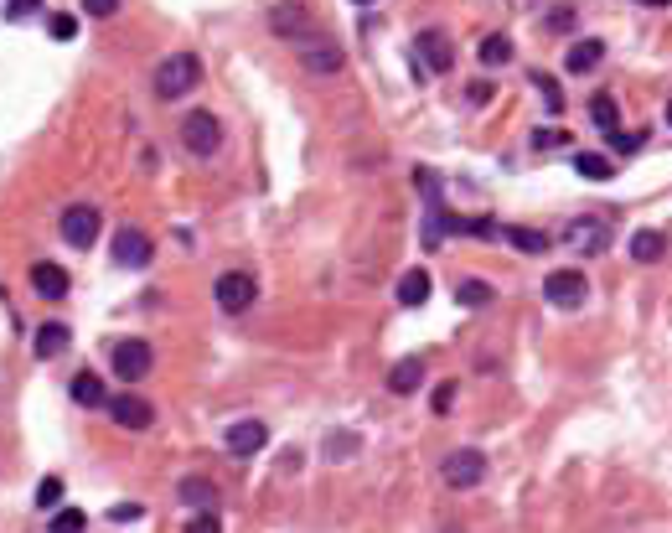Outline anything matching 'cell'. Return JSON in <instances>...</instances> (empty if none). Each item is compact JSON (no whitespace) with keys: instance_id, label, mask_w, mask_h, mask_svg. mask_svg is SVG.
<instances>
[{"instance_id":"1","label":"cell","mask_w":672,"mask_h":533,"mask_svg":"<svg viewBox=\"0 0 672 533\" xmlns=\"http://www.w3.org/2000/svg\"><path fill=\"white\" fill-rule=\"evenodd\" d=\"M202 83V57L197 52H171L156 63V94L161 99H187Z\"/></svg>"},{"instance_id":"2","label":"cell","mask_w":672,"mask_h":533,"mask_svg":"<svg viewBox=\"0 0 672 533\" xmlns=\"http://www.w3.org/2000/svg\"><path fill=\"white\" fill-rule=\"evenodd\" d=\"M440 477H445V487H455V492L481 487V482H486V456H481L476 446L450 451V456H445V466H440Z\"/></svg>"},{"instance_id":"3","label":"cell","mask_w":672,"mask_h":533,"mask_svg":"<svg viewBox=\"0 0 672 533\" xmlns=\"http://www.w3.org/2000/svg\"><path fill=\"white\" fill-rule=\"evenodd\" d=\"M181 145H187L192 156H212L223 145V125H218V114H207V109H197V114H187L181 120Z\"/></svg>"},{"instance_id":"4","label":"cell","mask_w":672,"mask_h":533,"mask_svg":"<svg viewBox=\"0 0 672 533\" xmlns=\"http://www.w3.org/2000/svg\"><path fill=\"white\" fill-rule=\"evenodd\" d=\"M109 363H114V378L135 383V378H145V373H150V363H156V352H150V342H145V337H125V342H114Z\"/></svg>"},{"instance_id":"5","label":"cell","mask_w":672,"mask_h":533,"mask_svg":"<svg viewBox=\"0 0 672 533\" xmlns=\"http://www.w3.org/2000/svg\"><path fill=\"white\" fill-rule=\"evenodd\" d=\"M543 295L559 311H579V306H585V295H590V280L579 275V270H554V275L543 280Z\"/></svg>"},{"instance_id":"6","label":"cell","mask_w":672,"mask_h":533,"mask_svg":"<svg viewBox=\"0 0 672 533\" xmlns=\"http://www.w3.org/2000/svg\"><path fill=\"white\" fill-rule=\"evenodd\" d=\"M212 295H218V306H223L228 316H238V311H249V306H254L259 285H254V275H243V270H228V275H218V285H212Z\"/></svg>"},{"instance_id":"7","label":"cell","mask_w":672,"mask_h":533,"mask_svg":"<svg viewBox=\"0 0 672 533\" xmlns=\"http://www.w3.org/2000/svg\"><path fill=\"white\" fill-rule=\"evenodd\" d=\"M150 259H156V244H150L140 228H119L114 233V264L119 270H145Z\"/></svg>"},{"instance_id":"8","label":"cell","mask_w":672,"mask_h":533,"mask_svg":"<svg viewBox=\"0 0 672 533\" xmlns=\"http://www.w3.org/2000/svg\"><path fill=\"white\" fill-rule=\"evenodd\" d=\"M99 228H104V218H99V207H68L63 213V239L73 244V249H94V239H99Z\"/></svg>"},{"instance_id":"9","label":"cell","mask_w":672,"mask_h":533,"mask_svg":"<svg viewBox=\"0 0 672 533\" xmlns=\"http://www.w3.org/2000/svg\"><path fill=\"white\" fill-rule=\"evenodd\" d=\"M269 26H274L280 37H290V42H311V37H316V26H311V16H305L300 0H280V6L269 11Z\"/></svg>"},{"instance_id":"10","label":"cell","mask_w":672,"mask_h":533,"mask_svg":"<svg viewBox=\"0 0 672 533\" xmlns=\"http://www.w3.org/2000/svg\"><path fill=\"white\" fill-rule=\"evenodd\" d=\"M564 239L574 244V254H605L610 223H605V218H574V223L564 228Z\"/></svg>"},{"instance_id":"11","label":"cell","mask_w":672,"mask_h":533,"mask_svg":"<svg viewBox=\"0 0 672 533\" xmlns=\"http://www.w3.org/2000/svg\"><path fill=\"white\" fill-rule=\"evenodd\" d=\"M104 409L114 414V425H125V430H150V420H156L150 399H140V394H119V399H109Z\"/></svg>"},{"instance_id":"12","label":"cell","mask_w":672,"mask_h":533,"mask_svg":"<svg viewBox=\"0 0 672 533\" xmlns=\"http://www.w3.org/2000/svg\"><path fill=\"white\" fill-rule=\"evenodd\" d=\"M223 440H228L233 456H259L269 446V430H264V420H233Z\"/></svg>"},{"instance_id":"13","label":"cell","mask_w":672,"mask_h":533,"mask_svg":"<svg viewBox=\"0 0 672 533\" xmlns=\"http://www.w3.org/2000/svg\"><path fill=\"white\" fill-rule=\"evenodd\" d=\"M419 63L430 68V73H450V63H455V52H450V42H445V32L440 26H430V32H419Z\"/></svg>"},{"instance_id":"14","label":"cell","mask_w":672,"mask_h":533,"mask_svg":"<svg viewBox=\"0 0 672 533\" xmlns=\"http://www.w3.org/2000/svg\"><path fill=\"white\" fill-rule=\"evenodd\" d=\"M68 270H63V264H32V290L42 295V301H63V295H68Z\"/></svg>"},{"instance_id":"15","label":"cell","mask_w":672,"mask_h":533,"mask_svg":"<svg viewBox=\"0 0 672 533\" xmlns=\"http://www.w3.org/2000/svg\"><path fill=\"white\" fill-rule=\"evenodd\" d=\"M600 63H605V42H600V37H579V42L564 52V68H569L574 78H579V73H595Z\"/></svg>"},{"instance_id":"16","label":"cell","mask_w":672,"mask_h":533,"mask_svg":"<svg viewBox=\"0 0 672 533\" xmlns=\"http://www.w3.org/2000/svg\"><path fill=\"white\" fill-rule=\"evenodd\" d=\"M300 63L311 68V73H342V47H331V42H305L300 47Z\"/></svg>"},{"instance_id":"17","label":"cell","mask_w":672,"mask_h":533,"mask_svg":"<svg viewBox=\"0 0 672 533\" xmlns=\"http://www.w3.org/2000/svg\"><path fill=\"white\" fill-rule=\"evenodd\" d=\"M68 342H73V332L63 327V321H47V327L37 332V342H32V352L42 363H52V358H63V352H68Z\"/></svg>"},{"instance_id":"18","label":"cell","mask_w":672,"mask_h":533,"mask_svg":"<svg viewBox=\"0 0 672 533\" xmlns=\"http://www.w3.org/2000/svg\"><path fill=\"white\" fill-rule=\"evenodd\" d=\"M73 399H78L83 409H99V404H109V389H104V378H99L94 368L73 373Z\"/></svg>"},{"instance_id":"19","label":"cell","mask_w":672,"mask_h":533,"mask_svg":"<svg viewBox=\"0 0 672 533\" xmlns=\"http://www.w3.org/2000/svg\"><path fill=\"white\" fill-rule=\"evenodd\" d=\"M388 389H393V394H419V389H424V363H419V358L393 363V373H388Z\"/></svg>"},{"instance_id":"20","label":"cell","mask_w":672,"mask_h":533,"mask_svg":"<svg viewBox=\"0 0 672 533\" xmlns=\"http://www.w3.org/2000/svg\"><path fill=\"white\" fill-rule=\"evenodd\" d=\"M631 254H636L641 264H657V259L667 254V239H662L657 228H636V233H631Z\"/></svg>"},{"instance_id":"21","label":"cell","mask_w":672,"mask_h":533,"mask_svg":"<svg viewBox=\"0 0 672 533\" xmlns=\"http://www.w3.org/2000/svg\"><path fill=\"white\" fill-rule=\"evenodd\" d=\"M399 301H404V306H424V301H430V270H419V264H414V270H404Z\"/></svg>"},{"instance_id":"22","label":"cell","mask_w":672,"mask_h":533,"mask_svg":"<svg viewBox=\"0 0 672 533\" xmlns=\"http://www.w3.org/2000/svg\"><path fill=\"white\" fill-rule=\"evenodd\" d=\"M590 120H595L600 135L621 130V109H616V99H610V94H595V99H590Z\"/></svg>"},{"instance_id":"23","label":"cell","mask_w":672,"mask_h":533,"mask_svg":"<svg viewBox=\"0 0 672 533\" xmlns=\"http://www.w3.org/2000/svg\"><path fill=\"white\" fill-rule=\"evenodd\" d=\"M176 492H181V502H187V508H212V502H218V487H212L207 477H187Z\"/></svg>"},{"instance_id":"24","label":"cell","mask_w":672,"mask_h":533,"mask_svg":"<svg viewBox=\"0 0 672 533\" xmlns=\"http://www.w3.org/2000/svg\"><path fill=\"white\" fill-rule=\"evenodd\" d=\"M574 171L585 176V182H605V176L616 171V166H610L605 156H595V151H574Z\"/></svg>"},{"instance_id":"25","label":"cell","mask_w":672,"mask_h":533,"mask_svg":"<svg viewBox=\"0 0 672 533\" xmlns=\"http://www.w3.org/2000/svg\"><path fill=\"white\" fill-rule=\"evenodd\" d=\"M507 244L523 249V254H548V233H538V228H507Z\"/></svg>"},{"instance_id":"26","label":"cell","mask_w":672,"mask_h":533,"mask_svg":"<svg viewBox=\"0 0 672 533\" xmlns=\"http://www.w3.org/2000/svg\"><path fill=\"white\" fill-rule=\"evenodd\" d=\"M476 57H481L486 68H502L507 57H512V42H507V37H486V42L476 47Z\"/></svg>"},{"instance_id":"27","label":"cell","mask_w":672,"mask_h":533,"mask_svg":"<svg viewBox=\"0 0 672 533\" xmlns=\"http://www.w3.org/2000/svg\"><path fill=\"white\" fill-rule=\"evenodd\" d=\"M533 88L543 94V104H548V114H559L564 109V94H559V83L548 78V73H533Z\"/></svg>"},{"instance_id":"28","label":"cell","mask_w":672,"mask_h":533,"mask_svg":"<svg viewBox=\"0 0 672 533\" xmlns=\"http://www.w3.org/2000/svg\"><path fill=\"white\" fill-rule=\"evenodd\" d=\"M492 295H497V290L486 285V280H466V285H461V306H486Z\"/></svg>"},{"instance_id":"29","label":"cell","mask_w":672,"mask_h":533,"mask_svg":"<svg viewBox=\"0 0 672 533\" xmlns=\"http://www.w3.org/2000/svg\"><path fill=\"white\" fill-rule=\"evenodd\" d=\"M63 502V477H42V487H37V508L47 513V508H57Z\"/></svg>"},{"instance_id":"30","label":"cell","mask_w":672,"mask_h":533,"mask_svg":"<svg viewBox=\"0 0 672 533\" xmlns=\"http://www.w3.org/2000/svg\"><path fill=\"white\" fill-rule=\"evenodd\" d=\"M83 523H88V518H83L78 508H57V513H52V528H57V533H78Z\"/></svg>"},{"instance_id":"31","label":"cell","mask_w":672,"mask_h":533,"mask_svg":"<svg viewBox=\"0 0 672 533\" xmlns=\"http://www.w3.org/2000/svg\"><path fill=\"white\" fill-rule=\"evenodd\" d=\"M42 11V0H6V21H32Z\"/></svg>"},{"instance_id":"32","label":"cell","mask_w":672,"mask_h":533,"mask_svg":"<svg viewBox=\"0 0 672 533\" xmlns=\"http://www.w3.org/2000/svg\"><path fill=\"white\" fill-rule=\"evenodd\" d=\"M47 32H52L57 42H73V37H78V21H73V16H52Z\"/></svg>"},{"instance_id":"33","label":"cell","mask_w":672,"mask_h":533,"mask_svg":"<svg viewBox=\"0 0 672 533\" xmlns=\"http://www.w3.org/2000/svg\"><path fill=\"white\" fill-rule=\"evenodd\" d=\"M569 135L564 130H533V151H554V145H564Z\"/></svg>"},{"instance_id":"34","label":"cell","mask_w":672,"mask_h":533,"mask_svg":"<svg viewBox=\"0 0 672 533\" xmlns=\"http://www.w3.org/2000/svg\"><path fill=\"white\" fill-rule=\"evenodd\" d=\"M145 513H140V502H119V508L109 513V523H140Z\"/></svg>"},{"instance_id":"35","label":"cell","mask_w":672,"mask_h":533,"mask_svg":"<svg viewBox=\"0 0 672 533\" xmlns=\"http://www.w3.org/2000/svg\"><path fill=\"white\" fill-rule=\"evenodd\" d=\"M83 11L104 21V16H114V11H119V0H83Z\"/></svg>"},{"instance_id":"36","label":"cell","mask_w":672,"mask_h":533,"mask_svg":"<svg viewBox=\"0 0 672 533\" xmlns=\"http://www.w3.org/2000/svg\"><path fill=\"white\" fill-rule=\"evenodd\" d=\"M419 192L430 197V202H440V176L435 171H419Z\"/></svg>"},{"instance_id":"37","label":"cell","mask_w":672,"mask_h":533,"mask_svg":"<svg viewBox=\"0 0 672 533\" xmlns=\"http://www.w3.org/2000/svg\"><path fill=\"white\" fill-rule=\"evenodd\" d=\"M450 404H455V383H440L435 389V414H450Z\"/></svg>"},{"instance_id":"38","label":"cell","mask_w":672,"mask_h":533,"mask_svg":"<svg viewBox=\"0 0 672 533\" xmlns=\"http://www.w3.org/2000/svg\"><path fill=\"white\" fill-rule=\"evenodd\" d=\"M326 446H331V456H352V451H357V440H352V435H331Z\"/></svg>"},{"instance_id":"39","label":"cell","mask_w":672,"mask_h":533,"mask_svg":"<svg viewBox=\"0 0 672 533\" xmlns=\"http://www.w3.org/2000/svg\"><path fill=\"white\" fill-rule=\"evenodd\" d=\"M548 26H554V32H569V26H574V11H554V16H548Z\"/></svg>"},{"instance_id":"40","label":"cell","mask_w":672,"mask_h":533,"mask_svg":"<svg viewBox=\"0 0 672 533\" xmlns=\"http://www.w3.org/2000/svg\"><path fill=\"white\" fill-rule=\"evenodd\" d=\"M641 6H647V11H662V6H667V0H641Z\"/></svg>"},{"instance_id":"41","label":"cell","mask_w":672,"mask_h":533,"mask_svg":"<svg viewBox=\"0 0 672 533\" xmlns=\"http://www.w3.org/2000/svg\"><path fill=\"white\" fill-rule=\"evenodd\" d=\"M667 125H672V99H667Z\"/></svg>"},{"instance_id":"42","label":"cell","mask_w":672,"mask_h":533,"mask_svg":"<svg viewBox=\"0 0 672 533\" xmlns=\"http://www.w3.org/2000/svg\"><path fill=\"white\" fill-rule=\"evenodd\" d=\"M357 6H373V0H357Z\"/></svg>"}]
</instances>
